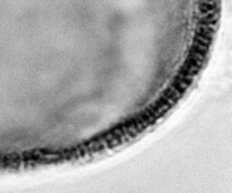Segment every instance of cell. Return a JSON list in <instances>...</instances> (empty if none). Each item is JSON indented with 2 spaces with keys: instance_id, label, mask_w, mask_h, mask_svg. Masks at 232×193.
<instances>
[{
  "instance_id": "1",
  "label": "cell",
  "mask_w": 232,
  "mask_h": 193,
  "mask_svg": "<svg viewBox=\"0 0 232 193\" xmlns=\"http://www.w3.org/2000/svg\"><path fill=\"white\" fill-rule=\"evenodd\" d=\"M171 87L174 88L176 91H177L182 96V95H184L185 92H186L187 89L188 88V86L185 84L184 83L178 81V80L174 79V82H172V84H171Z\"/></svg>"
},
{
  "instance_id": "2",
  "label": "cell",
  "mask_w": 232,
  "mask_h": 193,
  "mask_svg": "<svg viewBox=\"0 0 232 193\" xmlns=\"http://www.w3.org/2000/svg\"><path fill=\"white\" fill-rule=\"evenodd\" d=\"M124 125L126 126V128H127L128 133H129L130 136L131 137V138H136V137L138 135V132L136 131V128H134V126H133L132 125V123H131V121H126L124 123Z\"/></svg>"
},
{
  "instance_id": "3",
  "label": "cell",
  "mask_w": 232,
  "mask_h": 193,
  "mask_svg": "<svg viewBox=\"0 0 232 193\" xmlns=\"http://www.w3.org/2000/svg\"><path fill=\"white\" fill-rule=\"evenodd\" d=\"M138 115H139L140 117H141L142 119H143V121L146 122L147 124L149 125V126H153V125H154L156 123V121H154L153 119H152L149 115L145 111V109L144 110H142L141 112H140L139 113H138Z\"/></svg>"
},
{
  "instance_id": "4",
  "label": "cell",
  "mask_w": 232,
  "mask_h": 193,
  "mask_svg": "<svg viewBox=\"0 0 232 193\" xmlns=\"http://www.w3.org/2000/svg\"><path fill=\"white\" fill-rule=\"evenodd\" d=\"M174 79H177L178 80V81H181V82L184 83L185 84L188 85V87L193 84V78L186 77V76H184L179 74H178V75H177L175 77H174Z\"/></svg>"
},
{
  "instance_id": "5",
  "label": "cell",
  "mask_w": 232,
  "mask_h": 193,
  "mask_svg": "<svg viewBox=\"0 0 232 193\" xmlns=\"http://www.w3.org/2000/svg\"><path fill=\"white\" fill-rule=\"evenodd\" d=\"M216 9H217V4H205V3H200V4H199V10H200V13L208 11V10H216Z\"/></svg>"
},
{
  "instance_id": "6",
  "label": "cell",
  "mask_w": 232,
  "mask_h": 193,
  "mask_svg": "<svg viewBox=\"0 0 232 193\" xmlns=\"http://www.w3.org/2000/svg\"><path fill=\"white\" fill-rule=\"evenodd\" d=\"M149 108L151 109L152 111H153L154 113L156 115V116H157L158 119H159V118L163 117V116H164V112H162V111L161 110V109H159V107H157V106L154 103V104H150V105H149Z\"/></svg>"
},
{
  "instance_id": "7",
  "label": "cell",
  "mask_w": 232,
  "mask_h": 193,
  "mask_svg": "<svg viewBox=\"0 0 232 193\" xmlns=\"http://www.w3.org/2000/svg\"><path fill=\"white\" fill-rule=\"evenodd\" d=\"M188 57H189V58H194V59H196V60L200 61H201V62H203L204 59H205V56H204V55L200 54V53H196V52H194L192 50H190L189 54H188Z\"/></svg>"
},
{
  "instance_id": "8",
  "label": "cell",
  "mask_w": 232,
  "mask_h": 193,
  "mask_svg": "<svg viewBox=\"0 0 232 193\" xmlns=\"http://www.w3.org/2000/svg\"><path fill=\"white\" fill-rule=\"evenodd\" d=\"M130 121H131V123H132L133 126H134V128H136V131L138 132V133H141L142 131L144 130L143 129V128H142L141 125L139 123V122H138L135 118H131V119H130Z\"/></svg>"
},
{
  "instance_id": "9",
  "label": "cell",
  "mask_w": 232,
  "mask_h": 193,
  "mask_svg": "<svg viewBox=\"0 0 232 193\" xmlns=\"http://www.w3.org/2000/svg\"><path fill=\"white\" fill-rule=\"evenodd\" d=\"M159 100H160L161 102H162L164 105L167 106V107L169 109H170L171 107H172V106L174 105V104H173L172 102H170V101L168 100V99L165 96H164V95H162H162H161V96L159 97Z\"/></svg>"
},
{
  "instance_id": "10",
  "label": "cell",
  "mask_w": 232,
  "mask_h": 193,
  "mask_svg": "<svg viewBox=\"0 0 232 193\" xmlns=\"http://www.w3.org/2000/svg\"><path fill=\"white\" fill-rule=\"evenodd\" d=\"M154 104H155L157 106V107H159V109H161V110L162 111V112H164V113H165V112H167V111H169V109L168 108V107H167V106L164 105V104L162 103V102H161V101L159 100H156V101H155V102H154Z\"/></svg>"
},
{
  "instance_id": "11",
  "label": "cell",
  "mask_w": 232,
  "mask_h": 193,
  "mask_svg": "<svg viewBox=\"0 0 232 193\" xmlns=\"http://www.w3.org/2000/svg\"><path fill=\"white\" fill-rule=\"evenodd\" d=\"M178 74H181V75H182L184 76H186V77L193 78V79L194 78V76H195V74H194L193 73L188 72V71H186V70H185V69H180L179 72H178Z\"/></svg>"
},
{
  "instance_id": "12",
  "label": "cell",
  "mask_w": 232,
  "mask_h": 193,
  "mask_svg": "<svg viewBox=\"0 0 232 193\" xmlns=\"http://www.w3.org/2000/svg\"><path fill=\"white\" fill-rule=\"evenodd\" d=\"M135 118H136V119L137 120V121H138V122H139V123L141 125L142 128H143V130H146V128H148V127H149V125L147 124V123H146V122H145L144 121H143V120L142 119V118H141V117H140L139 115H138V114H136V116H135Z\"/></svg>"
},
{
  "instance_id": "13",
  "label": "cell",
  "mask_w": 232,
  "mask_h": 193,
  "mask_svg": "<svg viewBox=\"0 0 232 193\" xmlns=\"http://www.w3.org/2000/svg\"><path fill=\"white\" fill-rule=\"evenodd\" d=\"M190 50H192L194 52H196V53H200V54L204 55V56H205V55H206V54H207V53H208V52L205 51V50H201V49H200V48H197V47L194 46V45L192 46Z\"/></svg>"
},
{
  "instance_id": "14",
  "label": "cell",
  "mask_w": 232,
  "mask_h": 193,
  "mask_svg": "<svg viewBox=\"0 0 232 193\" xmlns=\"http://www.w3.org/2000/svg\"><path fill=\"white\" fill-rule=\"evenodd\" d=\"M145 111H146L147 113L151 117L152 119H153L154 121H157V120H158V118H157V116H156V115L154 113L153 111H152L151 109L149 107H146V108H145Z\"/></svg>"
}]
</instances>
